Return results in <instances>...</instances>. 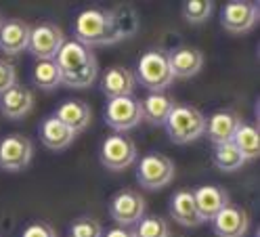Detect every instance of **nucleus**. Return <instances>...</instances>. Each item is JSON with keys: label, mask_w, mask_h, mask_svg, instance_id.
Listing matches in <instances>:
<instances>
[{"label": "nucleus", "mask_w": 260, "mask_h": 237, "mask_svg": "<svg viewBox=\"0 0 260 237\" xmlns=\"http://www.w3.org/2000/svg\"><path fill=\"white\" fill-rule=\"evenodd\" d=\"M55 61L61 70V84L72 88L90 86L99 74L94 53L78 40H65Z\"/></svg>", "instance_id": "obj_1"}, {"label": "nucleus", "mask_w": 260, "mask_h": 237, "mask_svg": "<svg viewBox=\"0 0 260 237\" xmlns=\"http://www.w3.org/2000/svg\"><path fill=\"white\" fill-rule=\"evenodd\" d=\"M74 36L84 46H105L122 40L116 25H113L111 13L105 9H86L74 21Z\"/></svg>", "instance_id": "obj_2"}, {"label": "nucleus", "mask_w": 260, "mask_h": 237, "mask_svg": "<svg viewBox=\"0 0 260 237\" xmlns=\"http://www.w3.org/2000/svg\"><path fill=\"white\" fill-rule=\"evenodd\" d=\"M164 126L172 143L185 145L206 132V116L193 105H174Z\"/></svg>", "instance_id": "obj_3"}, {"label": "nucleus", "mask_w": 260, "mask_h": 237, "mask_svg": "<svg viewBox=\"0 0 260 237\" xmlns=\"http://www.w3.org/2000/svg\"><path fill=\"white\" fill-rule=\"evenodd\" d=\"M137 80L141 82V86H145L149 92H164L174 76L170 72V63H168V55L164 51H149L139 59L137 65Z\"/></svg>", "instance_id": "obj_4"}, {"label": "nucleus", "mask_w": 260, "mask_h": 237, "mask_svg": "<svg viewBox=\"0 0 260 237\" xmlns=\"http://www.w3.org/2000/svg\"><path fill=\"white\" fill-rule=\"evenodd\" d=\"M174 179V162L164 153H147L137 166V181L141 187L155 191L164 189Z\"/></svg>", "instance_id": "obj_5"}, {"label": "nucleus", "mask_w": 260, "mask_h": 237, "mask_svg": "<svg viewBox=\"0 0 260 237\" xmlns=\"http://www.w3.org/2000/svg\"><path fill=\"white\" fill-rule=\"evenodd\" d=\"M105 122L109 128H113L116 132H126L133 130L143 122V107H141V99L128 94V97H116L109 99L105 105Z\"/></svg>", "instance_id": "obj_6"}, {"label": "nucleus", "mask_w": 260, "mask_h": 237, "mask_svg": "<svg viewBox=\"0 0 260 237\" xmlns=\"http://www.w3.org/2000/svg\"><path fill=\"white\" fill-rule=\"evenodd\" d=\"M99 157H101V164L107 170L120 172V170L135 164V160H137V143L130 137H126L122 132H116V134H111V137H107L103 141Z\"/></svg>", "instance_id": "obj_7"}, {"label": "nucleus", "mask_w": 260, "mask_h": 237, "mask_svg": "<svg viewBox=\"0 0 260 237\" xmlns=\"http://www.w3.org/2000/svg\"><path fill=\"white\" fill-rule=\"evenodd\" d=\"M109 214L118 227H133L145 216V199L135 189H122L111 197Z\"/></svg>", "instance_id": "obj_8"}, {"label": "nucleus", "mask_w": 260, "mask_h": 237, "mask_svg": "<svg viewBox=\"0 0 260 237\" xmlns=\"http://www.w3.org/2000/svg\"><path fill=\"white\" fill-rule=\"evenodd\" d=\"M65 42V36L61 27H57L55 23H38L29 29V44L27 51L34 55L38 61L42 59H55L57 53L61 51V46Z\"/></svg>", "instance_id": "obj_9"}, {"label": "nucleus", "mask_w": 260, "mask_h": 237, "mask_svg": "<svg viewBox=\"0 0 260 237\" xmlns=\"http://www.w3.org/2000/svg\"><path fill=\"white\" fill-rule=\"evenodd\" d=\"M34 155V145L23 134H9L0 141V168L9 172H19L27 168Z\"/></svg>", "instance_id": "obj_10"}, {"label": "nucleus", "mask_w": 260, "mask_h": 237, "mask_svg": "<svg viewBox=\"0 0 260 237\" xmlns=\"http://www.w3.org/2000/svg\"><path fill=\"white\" fill-rule=\"evenodd\" d=\"M220 23L231 34L250 31L258 23V5L256 3H229L220 13Z\"/></svg>", "instance_id": "obj_11"}, {"label": "nucleus", "mask_w": 260, "mask_h": 237, "mask_svg": "<svg viewBox=\"0 0 260 237\" xmlns=\"http://www.w3.org/2000/svg\"><path fill=\"white\" fill-rule=\"evenodd\" d=\"M210 223H212V231L216 233V237H243L250 229V216L243 208L229 204Z\"/></svg>", "instance_id": "obj_12"}, {"label": "nucleus", "mask_w": 260, "mask_h": 237, "mask_svg": "<svg viewBox=\"0 0 260 237\" xmlns=\"http://www.w3.org/2000/svg\"><path fill=\"white\" fill-rule=\"evenodd\" d=\"M241 118L235 112H229V109H220V112H214L210 118H206V132L208 139L212 141L214 145H224L231 143L235 130L239 128Z\"/></svg>", "instance_id": "obj_13"}, {"label": "nucleus", "mask_w": 260, "mask_h": 237, "mask_svg": "<svg viewBox=\"0 0 260 237\" xmlns=\"http://www.w3.org/2000/svg\"><path fill=\"white\" fill-rule=\"evenodd\" d=\"M29 25L21 19H7L0 25V51L7 55H19L29 44Z\"/></svg>", "instance_id": "obj_14"}, {"label": "nucleus", "mask_w": 260, "mask_h": 237, "mask_svg": "<svg viewBox=\"0 0 260 237\" xmlns=\"http://www.w3.org/2000/svg\"><path fill=\"white\" fill-rule=\"evenodd\" d=\"M193 197H195V204H198V210H200V216L204 218V223L206 220H212L222 208L229 206V193L216 185H204L200 189H195Z\"/></svg>", "instance_id": "obj_15"}, {"label": "nucleus", "mask_w": 260, "mask_h": 237, "mask_svg": "<svg viewBox=\"0 0 260 237\" xmlns=\"http://www.w3.org/2000/svg\"><path fill=\"white\" fill-rule=\"evenodd\" d=\"M31 107H34V92H31L27 86L15 84L13 88H9L7 92L0 94V112L11 120L23 118L25 114H29Z\"/></svg>", "instance_id": "obj_16"}, {"label": "nucleus", "mask_w": 260, "mask_h": 237, "mask_svg": "<svg viewBox=\"0 0 260 237\" xmlns=\"http://www.w3.org/2000/svg\"><path fill=\"white\" fill-rule=\"evenodd\" d=\"M170 216L174 218V223L183 225V227H200L204 223V218L200 216L198 204H195L193 191L181 189L176 191L170 199Z\"/></svg>", "instance_id": "obj_17"}, {"label": "nucleus", "mask_w": 260, "mask_h": 237, "mask_svg": "<svg viewBox=\"0 0 260 237\" xmlns=\"http://www.w3.org/2000/svg\"><path fill=\"white\" fill-rule=\"evenodd\" d=\"M55 118L59 122H63L68 126L70 130H74L76 134L86 130L90 126V120H92V112H90V105L80 101V99H72V101H65L57 107L55 112Z\"/></svg>", "instance_id": "obj_18"}, {"label": "nucleus", "mask_w": 260, "mask_h": 237, "mask_svg": "<svg viewBox=\"0 0 260 237\" xmlns=\"http://www.w3.org/2000/svg\"><path fill=\"white\" fill-rule=\"evenodd\" d=\"M137 88V78L128 67H111L101 78V90L107 99L128 97Z\"/></svg>", "instance_id": "obj_19"}, {"label": "nucleus", "mask_w": 260, "mask_h": 237, "mask_svg": "<svg viewBox=\"0 0 260 237\" xmlns=\"http://www.w3.org/2000/svg\"><path fill=\"white\" fill-rule=\"evenodd\" d=\"M170 72L174 78H191L204 65V55L191 46H178L168 55Z\"/></svg>", "instance_id": "obj_20"}, {"label": "nucleus", "mask_w": 260, "mask_h": 237, "mask_svg": "<svg viewBox=\"0 0 260 237\" xmlns=\"http://www.w3.org/2000/svg\"><path fill=\"white\" fill-rule=\"evenodd\" d=\"M76 139V132L70 130L68 126L63 122H59L55 116L46 118L42 124H40V141L53 151H63L68 149Z\"/></svg>", "instance_id": "obj_21"}, {"label": "nucleus", "mask_w": 260, "mask_h": 237, "mask_svg": "<svg viewBox=\"0 0 260 237\" xmlns=\"http://www.w3.org/2000/svg\"><path fill=\"white\" fill-rule=\"evenodd\" d=\"M141 107H143V120H147L153 126H164L174 107V99L166 92H149L141 101Z\"/></svg>", "instance_id": "obj_22"}, {"label": "nucleus", "mask_w": 260, "mask_h": 237, "mask_svg": "<svg viewBox=\"0 0 260 237\" xmlns=\"http://www.w3.org/2000/svg\"><path fill=\"white\" fill-rule=\"evenodd\" d=\"M231 143L239 149V153L243 157H246V162L248 160H256V157L260 155V132L252 124L241 122L239 128L235 130V137H233Z\"/></svg>", "instance_id": "obj_23"}, {"label": "nucleus", "mask_w": 260, "mask_h": 237, "mask_svg": "<svg viewBox=\"0 0 260 237\" xmlns=\"http://www.w3.org/2000/svg\"><path fill=\"white\" fill-rule=\"evenodd\" d=\"M111 13V19H113V25H116L120 38H130L135 36L139 31V13L128 7V5H122V7H116Z\"/></svg>", "instance_id": "obj_24"}, {"label": "nucleus", "mask_w": 260, "mask_h": 237, "mask_svg": "<svg viewBox=\"0 0 260 237\" xmlns=\"http://www.w3.org/2000/svg\"><path fill=\"white\" fill-rule=\"evenodd\" d=\"M34 82L44 90H53L61 84V70L55 59H42L34 65Z\"/></svg>", "instance_id": "obj_25"}, {"label": "nucleus", "mask_w": 260, "mask_h": 237, "mask_svg": "<svg viewBox=\"0 0 260 237\" xmlns=\"http://www.w3.org/2000/svg\"><path fill=\"white\" fill-rule=\"evenodd\" d=\"M214 166L224 170V172H235L246 164V157L239 153V149L233 143H224V145H216L214 147Z\"/></svg>", "instance_id": "obj_26"}, {"label": "nucleus", "mask_w": 260, "mask_h": 237, "mask_svg": "<svg viewBox=\"0 0 260 237\" xmlns=\"http://www.w3.org/2000/svg\"><path fill=\"white\" fill-rule=\"evenodd\" d=\"M135 237H168L170 227L168 220L161 216H143L133 229Z\"/></svg>", "instance_id": "obj_27"}, {"label": "nucleus", "mask_w": 260, "mask_h": 237, "mask_svg": "<svg viewBox=\"0 0 260 237\" xmlns=\"http://www.w3.org/2000/svg\"><path fill=\"white\" fill-rule=\"evenodd\" d=\"M212 3L210 0H189L183 5V17L189 23H204L210 15H212Z\"/></svg>", "instance_id": "obj_28"}, {"label": "nucleus", "mask_w": 260, "mask_h": 237, "mask_svg": "<svg viewBox=\"0 0 260 237\" xmlns=\"http://www.w3.org/2000/svg\"><path fill=\"white\" fill-rule=\"evenodd\" d=\"M70 237H103V227L94 218H78L70 227Z\"/></svg>", "instance_id": "obj_29"}, {"label": "nucleus", "mask_w": 260, "mask_h": 237, "mask_svg": "<svg viewBox=\"0 0 260 237\" xmlns=\"http://www.w3.org/2000/svg\"><path fill=\"white\" fill-rule=\"evenodd\" d=\"M15 84H17V72H15V65L0 59V94L7 92L9 88H13Z\"/></svg>", "instance_id": "obj_30"}, {"label": "nucleus", "mask_w": 260, "mask_h": 237, "mask_svg": "<svg viewBox=\"0 0 260 237\" xmlns=\"http://www.w3.org/2000/svg\"><path fill=\"white\" fill-rule=\"evenodd\" d=\"M21 237H57V231L44 220H36V223H31L23 229Z\"/></svg>", "instance_id": "obj_31"}, {"label": "nucleus", "mask_w": 260, "mask_h": 237, "mask_svg": "<svg viewBox=\"0 0 260 237\" xmlns=\"http://www.w3.org/2000/svg\"><path fill=\"white\" fill-rule=\"evenodd\" d=\"M103 237H135V233L128 227H113V229H107Z\"/></svg>", "instance_id": "obj_32"}, {"label": "nucleus", "mask_w": 260, "mask_h": 237, "mask_svg": "<svg viewBox=\"0 0 260 237\" xmlns=\"http://www.w3.org/2000/svg\"><path fill=\"white\" fill-rule=\"evenodd\" d=\"M168 237H183V235H172V233H170V235H168Z\"/></svg>", "instance_id": "obj_33"}, {"label": "nucleus", "mask_w": 260, "mask_h": 237, "mask_svg": "<svg viewBox=\"0 0 260 237\" xmlns=\"http://www.w3.org/2000/svg\"><path fill=\"white\" fill-rule=\"evenodd\" d=\"M0 25H3V17H0Z\"/></svg>", "instance_id": "obj_34"}]
</instances>
